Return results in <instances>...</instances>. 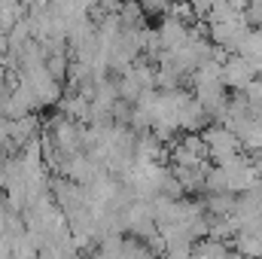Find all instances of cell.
<instances>
[{
  "instance_id": "cell-3",
  "label": "cell",
  "mask_w": 262,
  "mask_h": 259,
  "mask_svg": "<svg viewBox=\"0 0 262 259\" xmlns=\"http://www.w3.org/2000/svg\"><path fill=\"white\" fill-rule=\"evenodd\" d=\"M241 3H247V6H250V3H256V6H262V0H241Z\"/></svg>"
},
{
  "instance_id": "cell-1",
  "label": "cell",
  "mask_w": 262,
  "mask_h": 259,
  "mask_svg": "<svg viewBox=\"0 0 262 259\" xmlns=\"http://www.w3.org/2000/svg\"><path fill=\"white\" fill-rule=\"evenodd\" d=\"M253 67L247 58H241V55H235V58H229L226 64H223V85H229V89H244L247 82H253Z\"/></svg>"
},
{
  "instance_id": "cell-2",
  "label": "cell",
  "mask_w": 262,
  "mask_h": 259,
  "mask_svg": "<svg viewBox=\"0 0 262 259\" xmlns=\"http://www.w3.org/2000/svg\"><path fill=\"white\" fill-rule=\"evenodd\" d=\"M189 6H192V12H195V18H204V15L210 12V6H213V0H192Z\"/></svg>"
},
{
  "instance_id": "cell-4",
  "label": "cell",
  "mask_w": 262,
  "mask_h": 259,
  "mask_svg": "<svg viewBox=\"0 0 262 259\" xmlns=\"http://www.w3.org/2000/svg\"><path fill=\"white\" fill-rule=\"evenodd\" d=\"M168 3H183V0H168Z\"/></svg>"
}]
</instances>
